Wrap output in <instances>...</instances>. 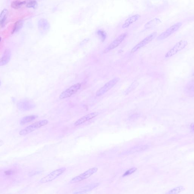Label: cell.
<instances>
[{
    "label": "cell",
    "mask_w": 194,
    "mask_h": 194,
    "mask_svg": "<svg viewBox=\"0 0 194 194\" xmlns=\"http://www.w3.org/2000/svg\"><path fill=\"white\" fill-rule=\"evenodd\" d=\"M48 123V121L46 119L38 121L21 130L19 132V134L20 135L28 134L41 127L47 125Z\"/></svg>",
    "instance_id": "6da1fadb"
},
{
    "label": "cell",
    "mask_w": 194,
    "mask_h": 194,
    "mask_svg": "<svg viewBox=\"0 0 194 194\" xmlns=\"http://www.w3.org/2000/svg\"><path fill=\"white\" fill-rule=\"evenodd\" d=\"M66 170V168L64 167H62L58 169L55 170L47 175L42 178L39 181V183L41 184H45V183L52 181L63 174Z\"/></svg>",
    "instance_id": "7a4b0ae2"
},
{
    "label": "cell",
    "mask_w": 194,
    "mask_h": 194,
    "mask_svg": "<svg viewBox=\"0 0 194 194\" xmlns=\"http://www.w3.org/2000/svg\"><path fill=\"white\" fill-rule=\"evenodd\" d=\"M188 45L187 41L182 40L176 43L171 50L166 53L165 56L166 58H169L174 56L179 51L184 50Z\"/></svg>",
    "instance_id": "3957f363"
},
{
    "label": "cell",
    "mask_w": 194,
    "mask_h": 194,
    "mask_svg": "<svg viewBox=\"0 0 194 194\" xmlns=\"http://www.w3.org/2000/svg\"><path fill=\"white\" fill-rule=\"evenodd\" d=\"M81 87V84L79 83L73 85L60 94V99H63L69 98L77 93Z\"/></svg>",
    "instance_id": "277c9868"
},
{
    "label": "cell",
    "mask_w": 194,
    "mask_h": 194,
    "mask_svg": "<svg viewBox=\"0 0 194 194\" xmlns=\"http://www.w3.org/2000/svg\"><path fill=\"white\" fill-rule=\"evenodd\" d=\"M98 170V168L96 167L87 170L86 172H85L71 179L70 181V183L72 184L73 183L79 182L83 180H84L86 179L89 178L92 175L96 173Z\"/></svg>",
    "instance_id": "5b68a950"
},
{
    "label": "cell",
    "mask_w": 194,
    "mask_h": 194,
    "mask_svg": "<svg viewBox=\"0 0 194 194\" xmlns=\"http://www.w3.org/2000/svg\"><path fill=\"white\" fill-rule=\"evenodd\" d=\"M119 78L118 77H115L111 81L106 83L100 89L98 90L96 93L97 96H101L107 92L108 91L112 88L118 82Z\"/></svg>",
    "instance_id": "8992f818"
},
{
    "label": "cell",
    "mask_w": 194,
    "mask_h": 194,
    "mask_svg": "<svg viewBox=\"0 0 194 194\" xmlns=\"http://www.w3.org/2000/svg\"><path fill=\"white\" fill-rule=\"evenodd\" d=\"M182 25V23L181 22L175 24L174 25L171 26L170 27L166 30L165 32L161 33L157 38V40L158 41L162 40L168 37L172 33H174L176 31H178Z\"/></svg>",
    "instance_id": "52a82bcc"
},
{
    "label": "cell",
    "mask_w": 194,
    "mask_h": 194,
    "mask_svg": "<svg viewBox=\"0 0 194 194\" xmlns=\"http://www.w3.org/2000/svg\"><path fill=\"white\" fill-rule=\"evenodd\" d=\"M157 34V32H154L152 33L151 34L149 35L148 37L145 38L143 40L140 42L139 43L133 48L132 50H131V52H130L131 53H134L136 52L138 50L149 43L156 37Z\"/></svg>",
    "instance_id": "ba28073f"
},
{
    "label": "cell",
    "mask_w": 194,
    "mask_h": 194,
    "mask_svg": "<svg viewBox=\"0 0 194 194\" xmlns=\"http://www.w3.org/2000/svg\"><path fill=\"white\" fill-rule=\"evenodd\" d=\"M128 35V33H124L120 35L118 38H116L104 51V53H106L115 48L122 42Z\"/></svg>",
    "instance_id": "9c48e42d"
},
{
    "label": "cell",
    "mask_w": 194,
    "mask_h": 194,
    "mask_svg": "<svg viewBox=\"0 0 194 194\" xmlns=\"http://www.w3.org/2000/svg\"><path fill=\"white\" fill-rule=\"evenodd\" d=\"M18 107L21 111H28L34 108L35 107V105L29 100H24L19 103Z\"/></svg>",
    "instance_id": "30bf717a"
},
{
    "label": "cell",
    "mask_w": 194,
    "mask_h": 194,
    "mask_svg": "<svg viewBox=\"0 0 194 194\" xmlns=\"http://www.w3.org/2000/svg\"><path fill=\"white\" fill-rule=\"evenodd\" d=\"M99 114L98 112H93L92 113L88 114L86 115L83 117L80 118L77 121L75 122V126H77L78 125H81V124L85 123V122L90 120L91 119L94 118V117H97Z\"/></svg>",
    "instance_id": "8fae6325"
},
{
    "label": "cell",
    "mask_w": 194,
    "mask_h": 194,
    "mask_svg": "<svg viewBox=\"0 0 194 194\" xmlns=\"http://www.w3.org/2000/svg\"><path fill=\"white\" fill-rule=\"evenodd\" d=\"M11 57V51L10 49H6L3 53L0 60V66H3L8 63Z\"/></svg>",
    "instance_id": "7c38bea8"
},
{
    "label": "cell",
    "mask_w": 194,
    "mask_h": 194,
    "mask_svg": "<svg viewBox=\"0 0 194 194\" xmlns=\"http://www.w3.org/2000/svg\"><path fill=\"white\" fill-rule=\"evenodd\" d=\"M50 25L48 21L45 19H42L38 23L39 31L42 33H45L50 29Z\"/></svg>",
    "instance_id": "4fadbf2b"
},
{
    "label": "cell",
    "mask_w": 194,
    "mask_h": 194,
    "mask_svg": "<svg viewBox=\"0 0 194 194\" xmlns=\"http://www.w3.org/2000/svg\"><path fill=\"white\" fill-rule=\"evenodd\" d=\"M140 17V16L139 15H135L128 18L127 20H125V22L122 25V28H128L131 24L134 23V22H136L137 20H138Z\"/></svg>",
    "instance_id": "5bb4252c"
},
{
    "label": "cell",
    "mask_w": 194,
    "mask_h": 194,
    "mask_svg": "<svg viewBox=\"0 0 194 194\" xmlns=\"http://www.w3.org/2000/svg\"><path fill=\"white\" fill-rule=\"evenodd\" d=\"M38 117V116L36 115H31L26 116L24 117L20 121V124L21 125H24V124L30 123L34 121L35 119L37 118Z\"/></svg>",
    "instance_id": "9a60e30c"
},
{
    "label": "cell",
    "mask_w": 194,
    "mask_h": 194,
    "mask_svg": "<svg viewBox=\"0 0 194 194\" xmlns=\"http://www.w3.org/2000/svg\"><path fill=\"white\" fill-rule=\"evenodd\" d=\"M185 91L189 95L194 96V80L191 81L188 84L185 88Z\"/></svg>",
    "instance_id": "2e32d148"
},
{
    "label": "cell",
    "mask_w": 194,
    "mask_h": 194,
    "mask_svg": "<svg viewBox=\"0 0 194 194\" xmlns=\"http://www.w3.org/2000/svg\"><path fill=\"white\" fill-rule=\"evenodd\" d=\"M8 13V10L6 9H3L1 12L0 16V24L1 27L4 26L5 22L7 17Z\"/></svg>",
    "instance_id": "e0dca14e"
},
{
    "label": "cell",
    "mask_w": 194,
    "mask_h": 194,
    "mask_svg": "<svg viewBox=\"0 0 194 194\" xmlns=\"http://www.w3.org/2000/svg\"><path fill=\"white\" fill-rule=\"evenodd\" d=\"M161 22V21L158 18H155L147 22L145 25L144 27L146 28H150L155 27Z\"/></svg>",
    "instance_id": "ac0fdd59"
},
{
    "label": "cell",
    "mask_w": 194,
    "mask_h": 194,
    "mask_svg": "<svg viewBox=\"0 0 194 194\" xmlns=\"http://www.w3.org/2000/svg\"><path fill=\"white\" fill-rule=\"evenodd\" d=\"M24 21L22 20L18 21L14 25V28L12 31V33H16L22 28L23 26Z\"/></svg>",
    "instance_id": "d6986e66"
},
{
    "label": "cell",
    "mask_w": 194,
    "mask_h": 194,
    "mask_svg": "<svg viewBox=\"0 0 194 194\" xmlns=\"http://www.w3.org/2000/svg\"><path fill=\"white\" fill-rule=\"evenodd\" d=\"M26 3L25 1L21 2L20 1H14L12 2L11 6L14 9H18L21 8L24 5L26 4Z\"/></svg>",
    "instance_id": "ffe728a7"
},
{
    "label": "cell",
    "mask_w": 194,
    "mask_h": 194,
    "mask_svg": "<svg viewBox=\"0 0 194 194\" xmlns=\"http://www.w3.org/2000/svg\"><path fill=\"white\" fill-rule=\"evenodd\" d=\"M97 34L99 36L102 41L104 42L106 39V32L102 30H99L97 31Z\"/></svg>",
    "instance_id": "44dd1931"
},
{
    "label": "cell",
    "mask_w": 194,
    "mask_h": 194,
    "mask_svg": "<svg viewBox=\"0 0 194 194\" xmlns=\"http://www.w3.org/2000/svg\"><path fill=\"white\" fill-rule=\"evenodd\" d=\"M184 190V188L183 187L180 186L178 187L172 189L168 193L169 194H177L179 193L182 191Z\"/></svg>",
    "instance_id": "7402d4cb"
},
{
    "label": "cell",
    "mask_w": 194,
    "mask_h": 194,
    "mask_svg": "<svg viewBox=\"0 0 194 194\" xmlns=\"http://www.w3.org/2000/svg\"><path fill=\"white\" fill-rule=\"evenodd\" d=\"M37 2L35 1H32L28 3L26 5L27 7L29 8H35L37 6Z\"/></svg>",
    "instance_id": "603a6c76"
},
{
    "label": "cell",
    "mask_w": 194,
    "mask_h": 194,
    "mask_svg": "<svg viewBox=\"0 0 194 194\" xmlns=\"http://www.w3.org/2000/svg\"><path fill=\"white\" fill-rule=\"evenodd\" d=\"M136 170H137V169L136 168H133L130 169L124 174L123 175V176H125L129 175L132 174L134 172H136Z\"/></svg>",
    "instance_id": "cb8c5ba5"
},
{
    "label": "cell",
    "mask_w": 194,
    "mask_h": 194,
    "mask_svg": "<svg viewBox=\"0 0 194 194\" xmlns=\"http://www.w3.org/2000/svg\"><path fill=\"white\" fill-rule=\"evenodd\" d=\"M190 128L191 129V130H194V123L193 124H191V126H190Z\"/></svg>",
    "instance_id": "d4e9b609"
},
{
    "label": "cell",
    "mask_w": 194,
    "mask_h": 194,
    "mask_svg": "<svg viewBox=\"0 0 194 194\" xmlns=\"http://www.w3.org/2000/svg\"><path fill=\"white\" fill-rule=\"evenodd\" d=\"M193 76H194V73L193 74Z\"/></svg>",
    "instance_id": "484cf974"
}]
</instances>
